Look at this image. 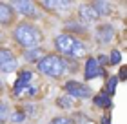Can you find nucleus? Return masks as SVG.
Instances as JSON below:
<instances>
[{
  "mask_svg": "<svg viewBox=\"0 0 127 124\" xmlns=\"http://www.w3.org/2000/svg\"><path fill=\"white\" fill-rule=\"evenodd\" d=\"M102 124H109V117H103V121H102Z\"/></svg>",
  "mask_w": 127,
  "mask_h": 124,
  "instance_id": "26",
  "label": "nucleus"
},
{
  "mask_svg": "<svg viewBox=\"0 0 127 124\" xmlns=\"http://www.w3.org/2000/svg\"><path fill=\"white\" fill-rule=\"evenodd\" d=\"M116 84H118V79L116 77H111V79L107 80V88H105V95H113L114 93V90H116Z\"/></svg>",
  "mask_w": 127,
  "mask_h": 124,
  "instance_id": "15",
  "label": "nucleus"
},
{
  "mask_svg": "<svg viewBox=\"0 0 127 124\" xmlns=\"http://www.w3.org/2000/svg\"><path fill=\"white\" fill-rule=\"evenodd\" d=\"M51 124H73L69 119H65V117H56V119L51 121Z\"/></svg>",
  "mask_w": 127,
  "mask_h": 124,
  "instance_id": "21",
  "label": "nucleus"
},
{
  "mask_svg": "<svg viewBox=\"0 0 127 124\" xmlns=\"http://www.w3.org/2000/svg\"><path fill=\"white\" fill-rule=\"evenodd\" d=\"M13 20V9L7 4L0 2V24H11Z\"/></svg>",
  "mask_w": 127,
  "mask_h": 124,
  "instance_id": "10",
  "label": "nucleus"
},
{
  "mask_svg": "<svg viewBox=\"0 0 127 124\" xmlns=\"http://www.w3.org/2000/svg\"><path fill=\"white\" fill-rule=\"evenodd\" d=\"M42 7H45V9H56V0H55V2H47V0H44Z\"/></svg>",
  "mask_w": 127,
  "mask_h": 124,
  "instance_id": "22",
  "label": "nucleus"
},
{
  "mask_svg": "<svg viewBox=\"0 0 127 124\" xmlns=\"http://www.w3.org/2000/svg\"><path fill=\"white\" fill-rule=\"evenodd\" d=\"M125 77H127V69L122 68V69H120V80H125Z\"/></svg>",
  "mask_w": 127,
  "mask_h": 124,
  "instance_id": "24",
  "label": "nucleus"
},
{
  "mask_svg": "<svg viewBox=\"0 0 127 124\" xmlns=\"http://www.w3.org/2000/svg\"><path fill=\"white\" fill-rule=\"evenodd\" d=\"M91 7L96 11L98 16H100V15H109V13H111V9H109V4H107V2H93V4H91Z\"/></svg>",
  "mask_w": 127,
  "mask_h": 124,
  "instance_id": "12",
  "label": "nucleus"
},
{
  "mask_svg": "<svg viewBox=\"0 0 127 124\" xmlns=\"http://www.w3.org/2000/svg\"><path fill=\"white\" fill-rule=\"evenodd\" d=\"M80 18H82L85 24H89V22H96L100 16L96 15V11L91 7V5H82V7H80Z\"/></svg>",
  "mask_w": 127,
  "mask_h": 124,
  "instance_id": "8",
  "label": "nucleus"
},
{
  "mask_svg": "<svg viewBox=\"0 0 127 124\" xmlns=\"http://www.w3.org/2000/svg\"><path fill=\"white\" fill-rule=\"evenodd\" d=\"M69 29H73V31H78V33H84V31H85L84 27H80V26H76V24H69Z\"/></svg>",
  "mask_w": 127,
  "mask_h": 124,
  "instance_id": "23",
  "label": "nucleus"
},
{
  "mask_svg": "<svg viewBox=\"0 0 127 124\" xmlns=\"http://www.w3.org/2000/svg\"><path fill=\"white\" fill-rule=\"evenodd\" d=\"M9 119H11V122H22V121H26V113L24 111H15Z\"/></svg>",
  "mask_w": 127,
  "mask_h": 124,
  "instance_id": "18",
  "label": "nucleus"
},
{
  "mask_svg": "<svg viewBox=\"0 0 127 124\" xmlns=\"http://www.w3.org/2000/svg\"><path fill=\"white\" fill-rule=\"evenodd\" d=\"M85 80H91L95 79V77H100L103 73V69L96 64V58H89L87 62H85Z\"/></svg>",
  "mask_w": 127,
  "mask_h": 124,
  "instance_id": "6",
  "label": "nucleus"
},
{
  "mask_svg": "<svg viewBox=\"0 0 127 124\" xmlns=\"http://www.w3.org/2000/svg\"><path fill=\"white\" fill-rule=\"evenodd\" d=\"M15 38L20 46L34 49V48H38V42L42 40V33L31 24H20L15 29Z\"/></svg>",
  "mask_w": 127,
  "mask_h": 124,
  "instance_id": "1",
  "label": "nucleus"
},
{
  "mask_svg": "<svg viewBox=\"0 0 127 124\" xmlns=\"http://www.w3.org/2000/svg\"><path fill=\"white\" fill-rule=\"evenodd\" d=\"M38 71L47 77H60L65 73V62L56 55H45L42 60H38Z\"/></svg>",
  "mask_w": 127,
  "mask_h": 124,
  "instance_id": "3",
  "label": "nucleus"
},
{
  "mask_svg": "<svg viewBox=\"0 0 127 124\" xmlns=\"http://www.w3.org/2000/svg\"><path fill=\"white\" fill-rule=\"evenodd\" d=\"M42 57H44V49L42 48H34V49L27 51L24 58L27 62H38V60H42Z\"/></svg>",
  "mask_w": 127,
  "mask_h": 124,
  "instance_id": "11",
  "label": "nucleus"
},
{
  "mask_svg": "<svg viewBox=\"0 0 127 124\" xmlns=\"http://www.w3.org/2000/svg\"><path fill=\"white\" fill-rule=\"evenodd\" d=\"M15 69H16V58H11V60L0 64V71H4V73H11Z\"/></svg>",
  "mask_w": 127,
  "mask_h": 124,
  "instance_id": "13",
  "label": "nucleus"
},
{
  "mask_svg": "<svg viewBox=\"0 0 127 124\" xmlns=\"http://www.w3.org/2000/svg\"><path fill=\"white\" fill-rule=\"evenodd\" d=\"M11 58H15L13 53H11V49H0V64L11 60Z\"/></svg>",
  "mask_w": 127,
  "mask_h": 124,
  "instance_id": "16",
  "label": "nucleus"
},
{
  "mask_svg": "<svg viewBox=\"0 0 127 124\" xmlns=\"http://www.w3.org/2000/svg\"><path fill=\"white\" fill-rule=\"evenodd\" d=\"M55 46L58 51L65 53L69 57H82L85 53V46L78 38L71 37V35H58L55 38Z\"/></svg>",
  "mask_w": 127,
  "mask_h": 124,
  "instance_id": "2",
  "label": "nucleus"
},
{
  "mask_svg": "<svg viewBox=\"0 0 127 124\" xmlns=\"http://www.w3.org/2000/svg\"><path fill=\"white\" fill-rule=\"evenodd\" d=\"M0 91H2V80H0Z\"/></svg>",
  "mask_w": 127,
  "mask_h": 124,
  "instance_id": "27",
  "label": "nucleus"
},
{
  "mask_svg": "<svg viewBox=\"0 0 127 124\" xmlns=\"http://www.w3.org/2000/svg\"><path fill=\"white\" fill-rule=\"evenodd\" d=\"M7 115H9L7 106H5L4 102H0V124H4L5 121H7Z\"/></svg>",
  "mask_w": 127,
  "mask_h": 124,
  "instance_id": "17",
  "label": "nucleus"
},
{
  "mask_svg": "<svg viewBox=\"0 0 127 124\" xmlns=\"http://www.w3.org/2000/svg\"><path fill=\"white\" fill-rule=\"evenodd\" d=\"M120 60H122V55H120V51L114 49V51L111 53V58H109V62H111V64H120Z\"/></svg>",
  "mask_w": 127,
  "mask_h": 124,
  "instance_id": "20",
  "label": "nucleus"
},
{
  "mask_svg": "<svg viewBox=\"0 0 127 124\" xmlns=\"http://www.w3.org/2000/svg\"><path fill=\"white\" fill-rule=\"evenodd\" d=\"M31 71H27V69H26V71H22L20 73V77H18V80H16L15 82V95H18V93L22 91V90H24V88H27V84H29V80H31Z\"/></svg>",
  "mask_w": 127,
  "mask_h": 124,
  "instance_id": "9",
  "label": "nucleus"
},
{
  "mask_svg": "<svg viewBox=\"0 0 127 124\" xmlns=\"http://www.w3.org/2000/svg\"><path fill=\"white\" fill-rule=\"evenodd\" d=\"M105 62H107L105 55H100V57H98V60H96V64H105Z\"/></svg>",
  "mask_w": 127,
  "mask_h": 124,
  "instance_id": "25",
  "label": "nucleus"
},
{
  "mask_svg": "<svg viewBox=\"0 0 127 124\" xmlns=\"http://www.w3.org/2000/svg\"><path fill=\"white\" fill-rule=\"evenodd\" d=\"M96 38H98V42H102V44H109L114 38V27L109 26V24L100 26L96 29Z\"/></svg>",
  "mask_w": 127,
  "mask_h": 124,
  "instance_id": "5",
  "label": "nucleus"
},
{
  "mask_svg": "<svg viewBox=\"0 0 127 124\" xmlns=\"http://www.w3.org/2000/svg\"><path fill=\"white\" fill-rule=\"evenodd\" d=\"M95 104L96 106H102V108H111V99H109V95H98L95 99Z\"/></svg>",
  "mask_w": 127,
  "mask_h": 124,
  "instance_id": "14",
  "label": "nucleus"
},
{
  "mask_svg": "<svg viewBox=\"0 0 127 124\" xmlns=\"http://www.w3.org/2000/svg\"><path fill=\"white\" fill-rule=\"evenodd\" d=\"M64 88H65V91L71 97H76V99H85V97L91 95V90H89L87 86L80 84V82H74V80L65 82V86H64Z\"/></svg>",
  "mask_w": 127,
  "mask_h": 124,
  "instance_id": "4",
  "label": "nucleus"
},
{
  "mask_svg": "<svg viewBox=\"0 0 127 124\" xmlns=\"http://www.w3.org/2000/svg\"><path fill=\"white\" fill-rule=\"evenodd\" d=\"M56 102H58V106H60V108H71V104H73V100L71 99H69V97H60L58 100H56Z\"/></svg>",
  "mask_w": 127,
  "mask_h": 124,
  "instance_id": "19",
  "label": "nucleus"
},
{
  "mask_svg": "<svg viewBox=\"0 0 127 124\" xmlns=\"http://www.w3.org/2000/svg\"><path fill=\"white\" fill-rule=\"evenodd\" d=\"M15 9L18 11V13L22 15H27V16H34L36 15V11H34V4L29 2V0H16V2H13Z\"/></svg>",
  "mask_w": 127,
  "mask_h": 124,
  "instance_id": "7",
  "label": "nucleus"
}]
</instances>
